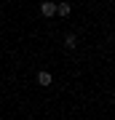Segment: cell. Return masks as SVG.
<instances>
[{
    "label": "cell",
    "instance_id": "3",
    "mask_svg": "<svg viewBox=\"0 0 115 120\" xmlns=\"http://www.w3.org/2000/svg\"><path fill=\"white\" fill-rule=\"evenodd\" d=\"M75 45H78V38H75L72 32H67V35H64V48H70V51H72Z\"/></svg>",
    "mask_w": 115,
    "mask_h": 120
},
{
    "label": "cell",
    "instance_id": "1",
    "mask_svg": "<svg viewBox=\"0 0 115 120\" xmlns=\"http://www.w3.org/2000/svg\"><path fill=\"white\" fill-rule=\"evenodd\" d=\"M40 13H43V16H54V13H56V3H43L40 5Z\"/></svg>",
    "mask_w": 115,
    "mask_h": 120
},
{
    "label": "cell",
    "instance_id": "2",
    "mask_svg": "<svg viewBox=\"0 0 115 120\" xmlns=\"http://www.w3.org/2000/svg\"><path fill=\"white\" fill-rule=\"evenodd\" d=\"M38 83H40V86H51V83H54V75L51 72H38Z\"/></svg>",
    "mask_w": 115,
    "mask_h": 120
},
{
    "label": "cell",
    "instance_id": "4",
    "mask_svg": "<svg viewBox=\"0 0 115 120\" xmlns=\"http://www.w3.org/2000/svg\"><path fill=\"white\" fill-rule=\"evenodd\" d=\"M70 11H72V5H70V3H59V5H56V13H59V16H67Z\"/></svg>",
    "mask_w": 115,
    "mask_h": 120
}]
</instances>
